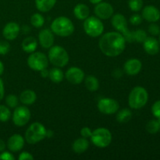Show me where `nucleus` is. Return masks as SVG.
Masks as SVG:
<instances>
[{"label": "nucleus", "mask_w": 160, "mask_h": 160, "mask_svg": "<svg viewBox=\"0 0 160 160\" xmlns=\"http://www.w3.org/2000/svg\"><path fill=\"white\" fill-rule=\"evenodd\" d=\"M142 17L139 14H134L130 18V22L132 25L134 26H138V25H140L142 22Z\"/></svg>", "instance_id": "e433bc0d"}, {"label": "nucleus", "mask_w": 160, "mask_h": 160, "mask_svg": "<svg viewBox=\"0 0 160 160\" xmlns=\"http://www.w3.org/2000/svg\"><path fill=\"white\" fill-rule=\"evenodd\" d=\"M6 145L4 141H3L2 139H0V152L4 151L5 148H6Z\"/></svg>", "instance_id": "37998d69"}, {"label": "nucleus", "mask_w": 160, "mask_h": 160, "mask_svg": "<svg viewBox=\"0 0 160 160\" xmlns=\"http://www.w3.org/2000/svg\"><path fill=\"white\" fill-rule=\"evenodd\" d=\"M84 84H85L86 88L92 92H96L98 88H99V82H98V79L95 76H92V75L88 76L85 78Z\"/></svg>", "instance_id": "a878e982"}, {"label": "nucleus", "mask_w": 160, "mask_h": 160, "mask_svg": "<svg viewBox=\"0 0 160 160\" xmlns=\"http://www.w3.org/2000/svg\"><path fill=\"white\" fill-rule=\"evenodd\" d=\"M56 0H35V6L40 12H46L55 6Z\"/></svg>", "instance_id": "5701e85b"}, {"label": "nucleus", "mask_w": 160, "mask_h": 160, "mask_svg": "<svg viewBox=\"0 0 160 160\" xmlns=\"http://www.w3.org/2000/svg\"><path fill=\"white\" fill-rule=\"evenodd\" d=\"M66 79L72 84H79L84 81V73L81 69L73 67L69 68L65 73Z\"/></svg>", "instance_id": "ddd939ff"}, {"label": "nucleus", "mask_w": 160, "mask_h": 160, "mask_svg": "<svg viewBox=\"0 0 160 160\" xmlns=\"http://www.w3.org/2000/svg\"><path fill=\"white\" fill-rule=\"evenodd\" d=\"M132 117V112L130 109H123L117 111V120L120 123H126Z\"/></svg>", "instance_id": "393cba45"}, {"label": "nucleus", "mask_w": 160, "mask_h": 160, "mask_svg": "<svg viewBox=\"0 0 160 160\" xmlns=\"http://www.w3.org/2000/svg\"><path fill=\"white\" fill-rule=\"evenodd\" d=\"M20 31V28L19 24H17L15 22H9L6 26L4 27L2 30L3 37L6 40L12 41L17 38L19 35V33Z\"/></svg>", "instance_id": "dca6fc26"}, {"label": "nucleus", "mask_w": 160, "mask_h": 160, "mask_svg": "<svg viewBox=\"0 0 160 160\" xmlns=\"http://www.w3.org/2000/svg\"><path fill=\"white\" fill-rule=\"evenodd\" d=\"M128 6L133 12H138L142 9L143 0H128Z\"/></svg>", "instance_id": "2f4dec72"}, {"label": "nucleus", "mask_w": 160, "mask_h": 160, "mask_svg": "<svg viewBox=\"0 0 160 160\" xmlns=\"http://www.w3.org/2000/svg\"><path fill=\"white\" fill-rule=\"evenodd\" d=\"M148 32H149L152 35H159V34H160L159 26L156 24V23H152L151 24L148 26Z\"/></svg>", "instance_id": "c9c22d12"}, {"label": "nucleus", "mask_w": 160, "mask_h": 160, "mask_svg": "<svg viewBox=\"0 0 160 160\" xmlns=\"http://www.w3.org/2000/svg\"><path fill=\"white\" fill-rule=\"evenodd\" d=\"M158 121H159V124H160V119H158Z\"/></svg>", "instance_id": "49530a36"}, {"label": "nucleus", "mask_w": 160, "mask_h": 160, "mask_svg": "<svg viewBox=\"0 0 160 160\" xmlns=\"http://www.w3.org/2000/svg\"><path fill=\"white\" fill-rule=\"evenodd\" d=\"M50 80L54 83H60L62 81L64 78L63 72L60 70L59 68L55 67L50 70L49 74H48Z\"/></svg>", "instance_id": "bb28decb"}, {"label": "nucleus", "mask_w": 160, "mask_h": 160, "mask_svg": "<svg viewBox=\"0 0 160 160\" xmlns=\"http://www.w3.org/2000/svg\"><path fill=\"white\" fill-rule=\"evenodd\" d=\"M133 35H134V42H137L138 43H143L145 39L147 38L146 32L142 29H138L136 31H134Z\"/></svg>", "instance_id": "7c9ffc66"}, {"label": "nucleus", "mask_w": 160, "mask_h": 160, "mask_svg": "<svg viewBox=\"0 0 160 160\" xmlns=\"http://www.w3.org/2000/svg\"><path fill=\"white\" fill-rule=\"evenodd\" d=\"M51 31L60 37H69L74 32V25L67 17H59L52 23Z\"/></svg>", "instance_id": "f03ea898"}, {"label": "nucleus", "mask_w": 160, "mask_h": 160, "mask_svg": "<svg viewBox=\"0 0 160 160\" xmlns=\"http://www.w3.org/2000/svg\"><path fill=\"white\" fill-rule=\"evenodd\" d=\"M92 134V130L90 129L88 127H84L81 130V134L82 136V138H90L91 135Z\"/></svg>", "instance_id": "4c0bfd02"}, {"label": "nucleus", "mask_w": 160, "mask_h": 160, "mask_svg": "<svg viewBox=\"0 0 160 160\" xmlns=\"http://www.w3.org/2000/svg\"><path fill=\"white\" fill-rule=\"evenodd\" d=\"M102 1V0H89V2H90L92 4H95V5H96V4H98V3L101 2Z\"/></svg>", "instance_id": "a18cd8bd"}, {"label": "nucleus", "mask_w": 160, "mask_h": 160, "mask_svg": "<svg viewBox=\"0 0 160 160\" xmlns=\"http://www.w3.org/2000/svg\"><path fill=\"white\" fill-rule=\"evenodd\" d=\"M46 129L39 122H34L30 125L25 133V140L28 144L34 145L38 143L46 137Z\"/></svg>", "instance_id": "20e7f679"}, {"label": "nucleus", "mask_w": 160, "mask_h": 160, "mask_svg": "<svg viewBox=\"0 0 160 160\" xmlns=\"http://www.w3.org/2000/svg\"><path fill=\"white\" fill-rule=\"evenodd\" d=\"M0 159L2 160H14L15 157L12 156V154H11L9 152H2V153L0 154Z\"/></svg>", "instance_id": "58836bf2"}, {"label": "nucleus", "mask_w": 160, "mask_h": 160, "mask_svg": "<svg viewBox=\"0 0 160 160\" xmlns=\"http://www.w3.org/2000/svg\"><path fill=\"white\" fill-rule=\"evenodd\" d=\"M36 99H37V95H36L35 92L30 89L23 91L20 94V100L25 106H31V105L34 104Z\"/></svg>", "instance_id": "4be33fe9"}, {"label": "nucleus", "mask_w": 160, "mask_h": 160, "mask_svg": "<svg viewBox=\"0 0 160 160\" xmlns=\"http://www.w3.org/2000/svg\"><path fill=\"white\" fill-rule=\"evenodd\" d=\"M5 94V89H4V84L2 79L0 78V101L3 98Z\"/></svg>", "instance_id": "a19ab883"}, {"label": "nucleus", "mask_w": 160, "mask_h": 160, "mask_svg": "<svg viewBox=\"0 0 160 160\" xmlns=\"http://www.w3.org/2000/svg\"><path fill=\"white\" fill-rule=\"evenodd\" d=\"M152 112L157 119H160V100L155 102L152 106Z\"/></svg>", "instance_id": "f704fd0d"}, {"label": "nucleus", "mask_w": 160, "mask_h": 160, "mask_svg": "<svg viewBox=\"0 0 160 160\" xmlns=\"http://www.w3.org/2000/svg\"><path fill=\"white\" fill-rule=\"evenodd\" d=\"M24 145V139L20 134H13L9 138L7 142L8 148L11 152H19L23 148Z\"/></svg>", "instance_id": "a211bd4d"}, {"label": "nucleus", "mask_w": 160, "mask_h": 160, "mask_svg": "<svg viewBox=\"0 0 160 160\" xmlns=\"http://www.w3.org/2000/svg\"><path fill=\"white\" fill-rule=\"evenodd\" d=\"M73 14L78 20H84L89 17L90 10H89L88 6H86L85 4L79 3L75 6L74 9H73Z\"/></svg>", "instance_id": "aec40b11"}, {"label": "nucleus", "mask_w": 160, "mask_h": 160, "mask_svg": "<svg viewBox=\"0 0 160 160\" xmlns=\"http://www.w3.org/2000/svg\"><path fill=\"white\" fill-rule=\"evenodd\" d=\"M91 141L98 148H106L110 145L112 142V134L105 128H99L92 131Z\"/></svg>", "instance_id": "0eeeda50"}, {"label": "nucleus", "mask_w": 160, "mask_h": 160, "mask_svg": "<svg viewBox=\"0 0 160 160\" xmlns=\"http://www.w3.org/2000/svg\"><path fill=\"white\" fill-rule=\"evenodd\" d=\"M3 71H4V65H3L2 62L0 61V76L2 74Z\"/></svg>", "instance_id": "c03bdc74"}, {"label": "nucleus", "mask_w": 160, "mask_h": 160, "mask_svg": "<svg viewBox=\"0 0 160 160\" xmlns=\"http://www.w3.org/2000/svg\"><path fill=\"white\" fill-rule=\"evenodd\" d=\"M19 159L20 160H33L34 159V156L28 152H23L19 156Z\"/></svg>", "instance_id": "ea45409f"}, {"label": "nucleus", "mask_w": 160, "mask_h": 160, "mask_svg": "<svg viewBox=\"0 0 160 160\" xmlns=\"http://www.w3.org/2000/svg\"><path fill=\"white\" fill-rule=\"evenodd\" d=\"M95 13L98 18L107 20L113 15V7L112 5L106 2H101L96 4L95 7Z\"/></svg>", "instance_id": "f8f14e48"}, {"label": "nucleus", "mask_w": 160, "mask_h": 160, "mask_svg": "<svg viewBox=\"0 0 160 160\" xmlns=\"http://www.w3.org/2000/svg\"><path fill=\"white\" fill-rule=\"evenodd\" d=\"M148 94L146 89L141 86L134 88L130 92L128 97V104L131 109H139L148 102Z\"/></svg>", "instance_id": "7ed1b4c3"}, {"label": "nucleus", "mask_w": 160, "mask_h": 160, "mask_svg": "<svg viewBox=\"0 0 160 160\" xmlns=\"http://www.w3.org/2000/svg\"><path fill=\"white\" fill-rule=\"evenodd\" d=\"M142 17L150 23H156L160 19V11L154 6H146L142 9Z\"/></svg>", "instance_id": "4468645a"}, {"label": "nucleus", "mask_w": 160, "mask_h": 160, "mask_svg": "<svg viewBox=\"0 0 160 160\" xmlns=\"http://www.w3.org/2000/svg\"><path fill=\"white\" fill-rule=\"evenodd\" d=\"M6 103L9 108H16L18 106V98L15 95H9L6 98Z\"/></svg>", "instance_id": "473e14b6"}, {"label": "nucleus", "mask_w": 160, "mask_h": 160, "mask_svg": "<svg viewBox=\"0 0 160 160\" xmlns=\"http://www.w3.org/2000/svg\"><path fill=\"white\" fill-rule=\"evenodd\" d=\"M31 23L34 28H42L45 23V19L40 13H34L31 17Z\"/></svg>", "instance_id": "c85d7f7f"}, {"label": "nucleus", "mask_w": 160, "mask_h": 160, "mask_svg": "<svg viewBox=\"0 0 160 160\" xmlns=\"http://www.w3.org/2000/svg\"><path fill=\"white\" fill-rule=\"evenodd\" d=\"M89 147V142L87 140V138H78L74 141L72 145V148L73 151L77 154H82L84 152L88 150Z\"/></svg>", "instance_id": "412c9836"}, {"label": "nucleus", "mask_w": 160, "mask_h": 160, "mask_svg": "<svg viewBox=\"0 0 160 160\" xmlns=\"http://www.w3.org/2000/svg\"><path fill=\"white\" fill-rule=\"evenodd\" d=\"M84 30L90 37H99L104 31V24L101 21V19L97 17H88L84 20Z\"/></svg>", "instance_id": "6e6552de"}, {"label": "nucleus", "mask_w": 160, "mask_h": 160, "mask_svg": "<svg viewBox=\"0 0 160 160\" xmlns=\"http://www.w3.org/2000/svg\"><path fill=\"white\" fill-rule=\"evenodd\" d=\"M11 117V112L8 107L3 105H0V121L6 122Z\"/></svg>", "instance_id": "c756f323"}, {"label": "nucleus", "mask_w": 160, "mask_h": 160, "mask_svg": "<svg viewBox=\"0 0 160 160\" xmlns=\"http://www.w3.org/2000/svg\"><path fill=\"white\" fill-rule=\"evenodd\" d=\"M120 108L118 102L112 98H102L98 102V109L102 113L111 115L117 112Z\"/></svg>", "instance_id": "9b49d317"}, {"label": "nucleus", "mask_w": 160, "mask_h": 160, "mask_svg": "<svg viewBox=\"0 0 160 160\" xmlns=\"http://www.w3.org/2000/svg\"><path fill=\"white\" fill-rule=\"evenodd\" d=\"M145 128L149 134H154L160 131V124L158 120H152L147 123Z\"/></svg>", "instance_id": "cd10ccee"}, {"label": "nucleus", "mask_w": 160, "mask_h": 160, "mask_svg": "<svg viewBox=\"0 0 160 160\" xmlns=\"http://www.w3.org/2000/svg\"><path fill=\"white\" fill-rule=\"evenodd\" d=\"M54 34L48 29H43L39 32L38 41L44 48H50L54 44Z\"/></svg>", "instance_id": "2eb2a0df"}, {"label": "nucleus", "mask_w": 160, "mask_h": 160, "mask_svg": "<svg viewBox=\"0 0 160 160\" xmlns=\"http://www.w3.org/2000/svg\"><path fill=\"white\" fill-rule=\"evenodd\" d=\"M48 59L55 67H64L69 62V55L62 46L52 45L48 51Z\"/></svg>", "instance_id": "39448f33"}, {"label": "nucleus", "mask_w": 160, "mask_h": 160, "mask_svg": "<svg viewBox=\"0 0 160 160\" xmlns=\"http://www.w3.org/2000/svg\"><path fill=\"white\" fill-rule=\"evenodd\" d=\"M22 48L28 53H32L35 52L38 47L37 40L34 37H28L23 41L21 44Z\"/></svg>", "instance_id": "b1692460"}, {"label": "nucleus", "mask_w": 160, "mask_h": 160, "mask_svg": "<svg viewBox=\"0 0 160 160\" xmlns=\"http://www.w3.org/2000/svg\"><path fill=\"white\" fill-rule=\"evenodd\" d=\"M102 52L109 57H116L121 54L126 47V41L118 31L107 32L102 36L98 42Z\"/></svg>", "instance_id": "f257e3e1"}, {"label": "nucleus", "mask_w": 160, "mask_h": 160, "mask_svg": "<svg viewBox=\"0 0 160 160\" xmlns=\"http://www.w3.org/2000/svg\"><path fill=\"white\" fill-rule=\"evenodd\" d=\"M10 50V45L6 41H0V55H6Z\"/></svg>", "instance_id": "72a5a7b5"}, {"label": "nucleus", "mask_w": 160, "mask_h": 160, "mask_svg": "<svg viewBox=\"0 0 160 160\" xmlns=\"http://www.w3.org/2000/svg\"><path fill=\"white\" fill-rule=\"evenodd\" d=\"M40 72H41V73H40L41 76H42V78H48V74H49V71H48V70H47V68L43 69V70H41Z\"/></svg>", "instance_id": "79ce46f5"}, {"label": "nucleus", "mask_w": 160, "mask_h": 160, "mask_svg": "<svg viewBox=\"0 0 160 160\" xmlns=\"http://www.w3.org/2000/svg\"><path fill=\"white\" fill-rule=\"evenodd\" d=\"M112 24L119 33L123 36L126 42H134V35L132 31H130L128 28V21L123 15L120 13L112 16Z\"/></svg>", "instance_id": "423d86ee"}, {"label": "nucleus", "mask_w": 160, "mask_h": 160, "mask_svg": "<svg viewBox=\"0 0 160 160\" xmlns=\"http://www.w3.org/2000/svg\"><path fill=\"white\" fill-rule=\"evenodd\" d=\"M159 42H160V35H159Z\"/></svg>", "instance_id": "de8ad7c7"}, {"label": "nucleus", "mask_w": 160, "mask_h": 160, "mask_svg": "<svg viewBox=\"0 0 160 160\" xmlns=\"http://www.w3.org/2000/svg\"><path fill=\"white\" fill-rule=\"evenodd\" d=\"M48 64V57L40 52H34L31 53L28 58V67L35 71H41L43 69L47 68Z\"/></svg>", "instance_id": "1a4fd4ad"}, {"label": "nucleus", "mask_w": 160, "mask_h": 160, "mask_svg": "<svg viewBox=\"0 0 160 160\" xmlns=\"http://www.w3.org/2000/svg\"><path fill=\"white\" fill-rule=\"evenodd\" d=\"M31 116V112L27 106H17L12 114V121L16 126L23 127L29 122Z\"/></svg>", "instance_id": "9d476101"}, {"label": "nucleus", "mask_w": 160, "mask_h": 160, "mask_svg": "<svg viewBox=\"0 0 160 160\" xmlns=\"http://www.w3.org/2000/svg\"><path fill=\"white\" fill-rule=\"evenodd\" d=\"M142 68V63L138 59H130L125 62L124 70L125 73L131 76H134L140 73Z\"/></svg>", "instance_id": "f3484780"}, {"label": "nucleus", "mask_w": 160, "mask_h": 160, "mask_svg": "<svg viewBox=\"0 0 160 160\" xmlns=\"http://www.w3.org/2000/svg\"><path fill=\"white\" fill-rule=\"evenodd\" d=\"M143 47L145 51L151 56H155L159 52V43L155 38L147 37L143 42Z\"/></svg>", "instance_id": "6ab92c4d"}]
</instances>
